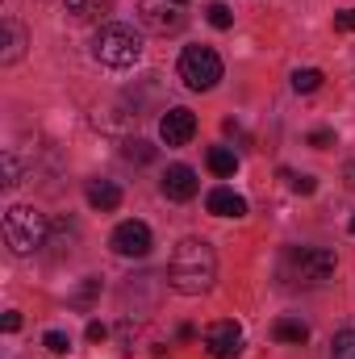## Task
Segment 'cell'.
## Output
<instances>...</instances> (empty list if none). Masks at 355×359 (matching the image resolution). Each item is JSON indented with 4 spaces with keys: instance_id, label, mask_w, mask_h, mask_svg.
<instances>
[{
    "instance_id": "cell-1",
    "label": "cell",
    "mask_w": 355,
    "mask_h": 359,
    "mask_svg": "<svg viewBox=\"0 0 355 359\" xmlns=\"http://www.w3.org/2000/svg\"><path fill=\"white\" fill-rule=\"evenodd\" d=\"M217 280V255L205 238H180L168 259V284L180 297H201Z\"/></svg>"
},
{
    "instance_id": "cell-2",
    "label": "cell",
    "mask_w": 355,
    "mask_h": 359,
    "mask_svg": "<svg viewBox=\"0 0 355 359\" xmlns=\"http://www.w3.org/2000/svg\"><path fill=\"white\" fill-rule=\"evenodd\" d=\"M46 234H51V222L34 205H13L4 213V243L13 255H34L38 247H46Z\"/></svg>"
},
{
    "instance_id": "cell-3",
    "label": "cell",
    "mask_w": 355,
    "mask_h": 359,
    "mask_svg": "<svg viewBox=\"0 0 355 359\" xmlns=\"http://www.w3.org/2000/svg\"><path fill=\"white\" fill-rule=\"evenodd\" d=\"M92 55L105 63V67H134L138 59H142V34L134 29V25H121V21H113V25H105L96 38H92Z\"/></svg>"
},
{
    "instance_id": "cell-4",
    "label": "cell",
    "mask_w": 355,
    "mask_h": 359,
    "mask_svg": "<svg viewBox=\"0 0 355 359\" xmlns=\"http://www.w3.org/2000/svg\"><path fill=\"white\" fill-rule=\"evenodd\" d=\"M180 80H184V88H192V92H209L222 80V59H217V50H213V46H188V50L180 55Z\"/></svg>"
},
{
    "instance_id": "cell-5",
    "label": "cell",
    "mask_w": 355,
    "mask_h": 359,
    "mask_svg": "<svg viewBox=\"0 0 355 359\" xmlns=\"http://www.w3.org/2000/svg\"><path fill=\"white\" fill-rule=\"evenodd\" d=\"M288 264H293L301 284H326L335 276V251H326V247H297L288 255Z\"/></svg>"
},
{
    "instance_id": "cell-6",
    "label": "cell",
    "mask_w": 355,
    "mask_h": 359,
    "mask_svg": "<svg viewBox=\"0 0 355 359\" xmlns=\"http://www.w3.org/2000/svg\"><path fill=\"white\" fill-rule=\"evenodd\" d=\"M109 247L121 255V259H147L151 247H155V234L147 222H121L113 234H109Z\"/></svg>"
},
{
    "instance_id": "cell-7",
    "label": "cell",
    "mask_w": 355,
    "mask_h": 359,
    "mask_svg": "<svg viewBox=\"0 0 355 359\" xmlns=\"http://www.w3.org/2000/svg\"><path fill=\"white\" fill-rule=\"evenodd\" d=\"M138 17L155 34H176V29H184V13H180L176 0H138Z\"/></svg>"
},
{
    "instance_id": "cell-8",
    "label": "cell",
    "mask_w": 355,
    "mask_h": 359,
    "mask_svg": "<svg viewBox=\"0 0 355 359\" xmlns=\"http://www.w3.org/2000/svg\"><path fill=\"white\" fill-rule=\"evenodd\" d=\"M205 347L213 359H234L243 351V330L239 322H209L205 326Z\"/></svg>"
},
{
    "instance_id": "cell-9",
    "label": "cell",
    "mask_w": 355,
    "mask_h": 359,
    "mask_svg": "<svg viewBox=\"0 0 355 359\" xmlns=\"http://www.w3.org/2000/svg\"><path fill=\"white\" fill-rule=\"evenodd\" d=\"M192 134H196V117H192V109H168L163 117H159V138L168 142V147H184V142H192Z\"/></svg>"
},
{
    "instance_id": "cell-10",
    "label": "cell",
    "mask_w": 355,
    "mask_h": 359,
    "mask_svg": "<svg viewBox=\"0 0 355 359\" xmlns=\"http://www.w3.org/2000/svg\"><path fill=\"white\" fill-rule=\"evenodd\" d=\"M196 172L188 168V163H172L168 172H163V196L168 201H192L196 196Z\"/></svg>"
},
{
    "instance_id": "cell-11",
    "label": "cell",
    "mask_w": 355,
    "mask_h": 359,
    "mask_svg": "<svg viewBox=\"0 0 355 359\" xmlns=\"http://www.w3.org/2000/svg\"><path fill=\"white\" fill-rule=\"evenodd\" d=\"M205 209L213 213V217H243L247 213V201L234 192V188H209V196H205Z\"/></svg>"
},
{
    "instance_id": "cell-12",
    "label": "cell",
    "mask_w": 355,
    "mask_h": 359,
    "mask_svg": "<svg viewBox=\"0 0 355 359\" xmlns=\"http://www.w3.org/2000/svg\"><path fill=\"white\" fill-rule=\"evenodd\" d=\"M84 196H88V205L96 213H113V209L121 205V188H117L113 180H88Z\"/></svg>"
},
{
    "instance_id": "cell-13",
    "label": "cell",
    "mask_w": 355,
    "mask_h": 359,
    "mask_svg": "<svg viewBox=\"0 0 355 359\" xmlns=\"http://www.w3.org/2000/svg\"><path fill=\"white\" fill-rule=\"evenodd\" d=\"M21 55H25V29H21L17 21H4V50H0V63L13 67Z\"/></svg>"
},
{
    "instance_id": "cell-14",
    "label": "cell",
    "mask_w": 355,
    "mask_h": 359,
    "mask_svg": "<svg viewBox=\"0 0 355 359\" xmlns=\"http://www.w3.org/2000/svg\"><path fill=\"white\" fill-rule=\"evenodd\" d=\"M205 163H209V172L213 176H234L239 172V155L230 151V147H209V155H205Z\"/></svg>"
},
{
    "instance_id": "cell-15",
    "label": "cell",
    "mask_w": 355,
    "mask_h": 359,
    "mask_svg": "<svg viewBox=\"0 0 355 359\" xmlns=\"http://www.w3.org/2000/svg\"><path fill=\"white\" fill-rule=\"evenodd\" d=\"M272 339H276V343H297V347H301V343L309 339V326L297 322V318H280V322L272 326Z\"/></svg>"
},
{
    "instance_id": "cell-16",
    "label": "cell",
    "mask_w": 355,
    "mask_h": 359,
    "mask_svg": "<svg viewBox=\"0 0 355 359\" xmlns=\"http://www.w3.org/2000/svg\"><path fill=\"white\" fill-rule=\"evenodd\" d=\"M63 8H67L72 21H92V17L105 13V0H63Z\"/></svg>"
},
{
    "instance_id": "cell-17",
    "label": "cell",
    "mask_w": 355,
    "mask_h": 359,
    "mask_svg": "<svg viewBox=\"0 0 355 359\" xmlns=\"http://www.w3.org/2000/svg\"><path fill=\"white\" fill-rule=\"evenodd\" d=\"M322 80H326V76H322L318 67H297V72H293V88L297 92H318Z\"/></svg>"
},
{
    "instance_id": "cell-18",
    "label": "cell",
    "mask_w": 355,
    "mask_h": 359,
    "mask_svg": "<svg viewBox=\"0 0 355 359\" xmlns=\"http://www.w3.org/2000/svg\"><path fill=\"white\" fill-rule=\"evenodd\" d=\"M205 21H209L213 29H230V25H234V13H230L222 0H213V4L205 8Z\"/></svg>"
},
{
    "instance_id": "cell-19",
    "label": "cell",
    "mask_w": 355,
    "mask_h": 359,
    "mask_svg": "<svg viewBox=\"0 0 355 359\" xmlns=\"http://www.w3.org/2000/svg\"><path fill=\"white\" fill-rule=\"evenodd\" d=\"M121 155H126V159H134V163H151V159H155V147H151V142H142V138H130V142L121 147Z\"/></svg>"
},
{
    "instance_id": "cell-20",
    "label": "cell",
    "mask_w": 355,
    "mask_h": 359,
    "mask_svg": "<svg viewBox=\"0 0 355 359\" xmlns=\"http://www.w3.org/2000/svg\"><path fill=\"white\" fill-rule=\"evenodd\" d=\"M330 355H335V359H355V326H351V330H339V334H335Z\"/></svg>"
},
{
    "instance_id": "cell-21",
    "label": "cell",
    "mask_w": 355,
    "mask_h": 359,
    "mask_svg": "<svg viewBox=\"0 0 355 359\" xmlns=\"http://www.w3.org/2000/svg\"><path fill=\"white\" fill-rule=\"evenodd\" d=\"M96 292H100V280H96V276H88V280L80 284V292H72V305H80V309H88V305H92V297H96Z\"/></svg>"
},
{
    "instance_id": "cell-22",
    "label": "cell",
    "mask_w": 355,
    "mask_h": 359,
    "mask_svg": "<svg viewBox=\"0 0 355 359\" xmlns=\"http://www.w3.org/2000/svg\"><path fill=\"white\" fill-rule=\"evenodd\" d=\"M42 347H46L51 355H67V347H72V339H67L63 330H46V339H42Z\"/></svg>"
},
{
    "instance_id": "cell-23",
    "label": "cell",
    "mask_w": 355,
    "mask_h": 359,
    "mask_svg": "<svg viewBox=\"0 0 355 359\" xmlns=\"http://www.w3.org/2000/svg\"><path fill=\"white\" fill-rule=\"evenodd\" d=\"M13 184H21V159L8 151L4 155V188H13Z\"/></svg>"
},
{
    "instance_id": "cell-24",
    "label": "cell",
    "mask_w": 355,
    "mask_h": 359,
    "mask_svg": "<svg viewBox=\"0 0 355 359\" xmlns=\"http://www.w3.org/2000/svg\"><path fill=\"white\" fill-rule=\"evenodd\" d=\"M284 180H288V188L293 192H301V196H309L318 184H314V176H293V172H284Z\"/></svg>"
},
{
    "instance_id": "cell-25",
    "label": "cell",
    "mask_w": 355,
    "mask_h": 359,
    "mask_svg": "<svg viewBox=\"0 0 355 359\" xmlns=\"http://www.w3.org/2000/svg\"><path fill=\"white\" fill-rule=\"evenodd\" d=\"M335 29H339V34H355V8L335 13Z\"/></svg>"
},
{
    "instance_id": "cell-26",
    "label": "cell",
    "mask_w": 355,
    "mask_h": 359,
    "mask_svg": "<svg viewBox=\"0 0 355 359\" xmlns=\"http://www.w3.org/2000/svg\"><path fill=\"white\" fill-rule=\"evenodd\" d=\"M330 142H335V134H330V130H314V134H309V147H318V151H326Z\"/></svg>"
},
{
    "instance_id": "cell-27",
    "label": "cell",
    "mask_w": 355,
    "mask_h": 359,
    "mask_svg": "<svg viewBox=\"0 0 355 359\" xmlns=\"http://www.w3.org/2000/svg\"><path fill=\"white\" fill-rule=\"evenodd\" d=\"M109 339V326L105 322H88V343H105Z\"/></svg>"
},
{
    "instance_id": "cell-28",
    "label": "cell",
    "mask_w": 355,
    "mask_h": 359,
    "mask_svg": "<svg viewBox=\"0 0 355 359\" xmlns=\"http://www.w3.org/2000/svg\"><path fill=\"white\" fill-rule=\"evenodd\" d=\"M4 330L17 334V330H21V313H4Z\"/></svg>"
},
{
    "instance_id": "cell-29",
    "label": "cell",
    "mask_w": 355,
    "mask_h": 359,
    "mask_svg": "<svg viewBox=\"0 0 355 359\" xmlns=\"http://www.w3.org/2000/svg\"><path fill=\"white\" fill-rule=\"evenodd\" d=\"M347 184H351V188H355V159H351V163H347Z\"/></svg>"
},
{
    "instance_id": "cell-30",
    "label": "cell",
    "mask_w": 355,
    "mask_h": 359,
    "mask_svg": "<svg viewBox=\"0 0 355 359\" xmlns=\"http://www.w3.org/2000/svg\"><path fill=\"white\" fill-rule=\"evenodd\" d=\"M347 230H351V234H355V213H351V226H347Z\"/></svg>"
},
{
    "instance_id": "cell-31",
    "label": "cell",
    "mask_w": 355,
    "mask_h": 359,
    "mask_svg": "<svg viewBox=\"0 0 355 359\" xmlns=\"http://www.w3.org/2000/svg\"><path fill=\"white\" fill-rule=\"evenodd\" d=\"M176 4H188V0H176Z\"/></svg>"
}]
</instances>
